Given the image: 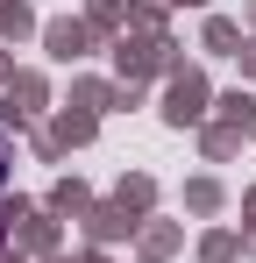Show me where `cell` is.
Wrapping results in <instances>:
<instances>
[{"instance_id": "1", "label": "cell", "mask_w": 256, "mask_h": 263, "mask_svg": "<svg viewBox=\"0 0 256 263\" xmlns=\"http://www.w3.org/2000/svg\"><path fill=\"white\" fill-rule=\"evenodd\" d=\"M7 171H14V149H7V135H0V192H7Z\"/></svg>"}]
</instances>
